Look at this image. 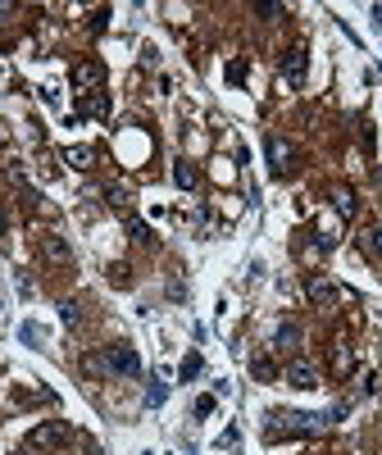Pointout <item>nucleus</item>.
<instances>
[{"label":"nucleus","mask_w":382,"mask_h":455,"mask_svg":"<svg viewBox=\"0 0 382 455\" xmlns=\"http://www.w3.org/2000/svg\"><path fill=\"white\" fill-rule=\"evenodd\" d=\"M273 419L278 423L269 428V437H314L327 428L323 414H273Z\"/></svg>","instance_id":"1"},{"label":"nucleus","mask_w":382,"mask_h":455,"mask_svg":"<svg viewBox=\"0 0 382 455\" xmlns=\"http://www.w3.org/2000/svg\"><path fill=\"white\" fill-rule=\"evenodd\" d=\"M350 364H355L350 346H346V342H332V369H337V373H350Z\"/></svg>","instance_id":"12"},{"label":"nucleus","mask_w":382,"mask_h":455,"mask_svg":"<svg viewBox=\"0 0 382 455\" xmlns=\"http://www.w3.org/2000/svg\"><path fill=\"white\" fill-rule=\"evenodd\" d=\"M246 77V64H228V82H241Z\"/></svg>","instance_id":"22"},{"label":"nucleus","mask_w":382,"mask_h":455,"mask_svg":"<svg viewBox=\"0 0 382 455\" xmlns=\"http://www.w3.org/2000/svg\"><path fill=\"white\" fill-rule=\"evenodd\" d=\"M128 232H132L137 241H151V232H146V223H137V219H128Z\"/></svg>","instance_id":"19"},{"label":"nucleus","mask_w":382,"mask_h":455,"mask_svg":"<svg viewBox=\"0 0 382 455\" xmlns=\"http://www.w3.org/2000/svg\"><path fill=\"white\" fill-rule=\"evenodd\" d=\"M100 77H105V68H100V64H91V59L73 68V82H77V87H96Z\"/></svg>","instance_id":"8"},{"label":"nucleus","mask_w":382,"mask_h":455,"mask_svg":"<svg viewBox=\"0 0 382 455\" xmlns=\"http://www.w3.org/2000/svg\"><path fill=\"white\" fill-rule=\"evenodd\" d=\"M100 364H105L109 373H123V378H137V373H142V355H137L132 346H123V342H119V346H109Z\"/></svg>","instance_id":"2"},{"label":"nucleus","mask_w":382,"mask_h":455,"mask_svg":"<svg viewBox=\"0 0 382 455\" xmlns=\"http://www.w3.org/2000/svg\"><path fill=\"white\" fill-rule=\"evenodd\" d=\"M305 292H309V301H314V305H323V310H327V305H337V301H341V292H337V287H332L327 278H318V273L305 282Z\"/></svg>","instance_id":"6"},{"label":"nucleus","mask_w":382,"mask_h":455,"mask_svg":"<svg viewBox=\"0 0 382 455\" xmlns=\"http://www.w3.org/2000/svg\"><path fill=\"white\" fill-rule=\"evenodd\" d=\"M287 382H292L296 391H314L318 387V369L309 364V360H292V364H287Z\"/></svg>","instance_id":"4"},{"label":"nucleus","mask_w":382,"mask_h":455,"mask_svg":"<svg viewBox=\"0 0 382 455\" xmlns=\"http://www.w3.org/2000/svg\"><path fill=\"white\" fill-rule=\"evenodd\" d=\"M173 183L182 187V192H191V187L200 183V174H196V164H187V160H178L173 164Z\"/></svg>","instance_id":"9"},{"label":"nucleus","mask_w":382,"mask_h":455,"mask_svg":"<svg viewBox=\"0 0 382 455\" xmlns=\"http://www.w3.org/2000/svg\"><path fill=\"white\" fill-rule=\"evenodd\" d=\"M209 410H214V396H200V401H196V414H200V419H205Z\"/></svg>","instance_id":"21"},{"label":"nucleus","mask_w":382,"mask_h":455,"mask_svg":"<svg viewBox=\"0 0 382 455\" xmlns=\"http://www.w3.org/2000/svg\"><path fill=\"white\" fill-rule=\"evenodd\" d=\"M305 64H309L305 46H292V50L283 55V77L292 82V87H300V82H305Z\"/></svg>","instance_id":"5"},{"label":"nucleus","mask_w":382,"mask_h":455,"mask_svg":"<svg viewBox=\"0 0 382 455\" xmlns=\"http://www.w3.org/2000/svg\"><path fill=\"white\" fill-rule=\"evenodd\" d=\"M332 205H337L341 219H350L355 210H360V205H355V192H350V187H332Z\"/></svg>","instance_id":"10"},{"label":"nucleus","mask_w":382,"mask_h":455,"mask_svg":"<svg viewBox=\"0 0 382 455\" xmlns=\"http://www.w3.org/2000/svg\"><path fill=\"white\" fill-rule=\"evenodd\" d=\"M269 160H273V169L278 174H292L296 169V151H292V141H283V137H269Z\"/></svg>","instance_id":"7"},{"label":"nucleus","mask_w":382,"mask_h":455,"mask_svg":"<svg viewBox=\"0 0 382 455\" xmlns=\"http://www.w3.org/2000/svg\"><path fill=\"white\" fill-rule=\"evenodd\" d=\"M0 14H10V5H0Z\"/></svg>","instance_id":"24"},{"label":"nucleus","mask_w":382,"mask_h":455,"mask_svg":"<svg viewBox=\"0 0 382 455\" xmlns=\"http://www.w3.org/2000/svg\"><path fill=\"white\" fill-rule=\"evenodd\" d=\"M64 160L73 164V169H91V164H96V151H91V146H68Z\"/></svg>","instance_id":"11"},{"label":"nucleus","mask_w":382,"mask_h":455,"mask_svg":"<svg viewBox=\"0 0 382 455\" xmlns=\"http://www.w3.org/2000/svg\"><path fill=\"white\" fill-rule=\"evenodd\" d=\"M59 315H64V324H77V305L64 301V305H59Z\"/></svg>","instance_id":"20"},{"label":"nucleus","mask_w":382,"mask_h":455,"mask_svg":"<svg viewBox=\"0 0 382 455\" xmlns=\"http://www.w3.org/2000/svg\"><path fill=\"white\" fill-rule=\"evenodd\" d=\"M82 109H87V114H96V119H105V114H109V100H105V96H91Z\"/></svg>","instance_id":"16"},{"label":"nucleus","mask_w":382,"mask_h":455,"mask_svg":"<svg viewBox=\"0 0 382 455\" xmlns=\"http://www.w3.org/2000/svg\"><path fill=\"white\" fill-rule=\"evenodd\" d=\"M196 373H200V355H187L182 360V378H196Z\"/></svg>","instance_id":"18"},{"label":"nucleus","mask_w":382,"mask_h":455,"mask_svg":"<svg viewBox=\"0 0 382 455\" xmlns=\"http://www.w3.org/2000/svg\"><path fill=\"white\" fill-rule=\"evenodd\" d=\"M373 19H378V23H382V5H378V10H373Z\"/></svg>","instance_id":"23"},{"label":"nucleus","mask_w":382,"mask_h":455,"mask_svg":"<svg viewBox=\"0 0 382 455\" xmlns=\"http://www.w3.org/2000/svg\"><path fill=\"white\" fill-rule=\"evenodd\" d=\"M251 369H255V378H264V382H269V378H273V360H264V355H260V360H255V364H251Z\"/></svg>","instance_id":"17"},{"label":"nucleus","mask_w":382,"mask_h":455,"mask_svg":"<svg viewBox=\"0 0 382 455\" xmlns=\"http://www.w3.org/2000/svg\"><path fill=\"white\" fill-rule=\"evenodd\" d=\"M64 437H68V423L50 419V423H41V428H32V433H28V446H32V451H46V446H59Z\"/></svg>","instance_id":"3"},{"label":"nucleus","mask_w":382,"mask_h":455,"mask_svg":"<svg viewBox=\"0 0 382 455\" xmlns=\"http://www.w3.org/2000/svg\"><path fill=\"white\" fill-rule=\"evenodd\" d=\"M360 246L369 250L373 260H382V228H373V232H364V237H360Z\"/></svg>","instance_id":"15"},{"label":"nucleus","mask_w":382,"mask_h":455,"mask_svg":"<svg viewBox=\"0 0 382 455\" xmlns=\"http://www.w3.org/2000/svg\"><path fill=\"white\" fill-rule=\"evenodd\" d=\"M296 342H300V328H296V324H283L278 333H273V346H283V351H292Z\"/></svg>","instance_id":"13"},{"label":"nucleus","mask_w":382,"mask_h":455,"mask_svg":"<svg viewBox=\"0 0 382 455\" xmlns=\"http://www.w3.org/2000/svg\"><path fill=\"white\" fill-rule=\"evenodd\" d=\"M41 250H46V260H50V264H64V260H68V246H64L59 237H46Z\"/></svg>","instance_id":"14"}]
</instances>
